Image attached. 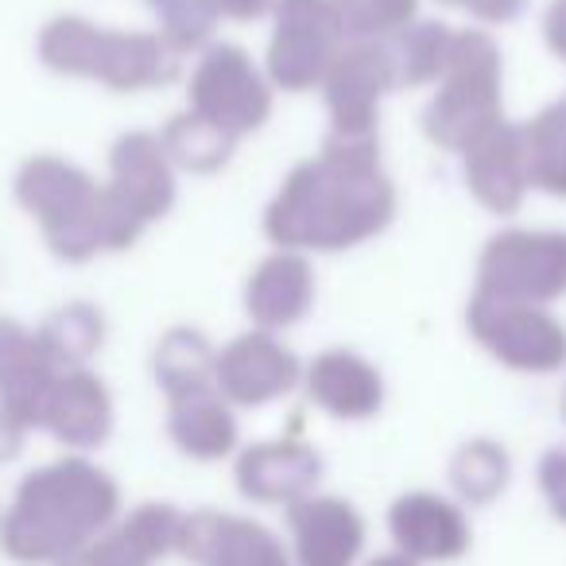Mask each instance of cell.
<instances>
[{
	"instance_id": "obj_1",
	"label": "cell",
	"mask_w": 566,
	"mask_h": 566,
	"mask_svg": "<svg viewBox=\"0 0 566 566\" xmlns=\"http://www.w3.org/2000/svg\"><path fill=\"white\" fill-rule=\"evenodd\" d=\"M396 218V182L380 144L326 136L323 151L287 171L264 210V237L292 252H346L385 233Z\"/></svg>"
},
{
	"instance_id": "obj_2",
	"label": "cell",
	"mask_w": 566,
	"mask_h": 566,
	"mask_svg": "<svg viewBox=\"0 0 566 566\" xmlns=\"http://www.w3.org/2000/svg\"><path fill=\"white\" fill-rule=\"evenodd\" d=\"M12 195L40 226L48 249L66 264H86L102 252L133 249L148 229L105 182L48 151L20 164Z\"/></svg>"
},
{
	"instance_id": "obj_3",
	"label": "cell",
	"mask_w": 566,
	"mask_h": 566,
	"mask_svg": "<svg viewBox=\"0 0 566 566\" xmlns=\"http://www.w3.org/2000/svg\"><path fill=\"white\" fill-rule=\"evenodd\" d=\"M35 55L51 74L102 82L113 94H140L179 78L182 55H175L159 32H117L86 17H55L43 24Z\"/></svg>"
},
{
	"instance_id": "obj_4",
	"label": "cell",
	"mask_w": 566,
	"mask_h": 566,
	"mask_svg": "<svg viewBox=\"0 0 566 566\" xmlns=\"http://www.w3.org/2000/svg\"><path fill=\"white\" fill-rule=\"evenodd\" d=\"M504 120V63L501 48L485 28H462L454 51L434 82L423 109V133L431 144L462 156L481 133Z\"/></svg>"
},
{
	"instance_id": "obj_5",
	"label": "cell",
	"mask_w": 566,
	"mask_h": 566,
	"mask_svg": "<svg viewBox=\"0 0 566 566\" xmlns=\"http://www.w3.org/2000/svg\"><path fill=\"white\" fill-rule=\"evenodd\" d=\"M342 48L346 28L334 0H275L264 74L283 94H311L323 86Z\"/></svg>"
},
{
	"instance_id": "obj_6",
	"label": "cell",
	"mask_w": 566,
	"mask_h": 566,
	"mask_svg": "<svg viewBox=\"0 0 566 566\" xmlns=\"http://www.w3.org/2000/svg\"><path fill=\"white\" fill-rule=\"evenodd\" d=\"M272 102L275 86L237 43H210L190 71L187 109L233 140L264 128V120L272 117Z\"/></svg>"
},
{
	"instance_id": "obj_7",
	"label": "cell",
	"mask_w": 566,
	"mask_h": 566,
	"mask_svg": "<svg viewBox=\"0 0 566 566\" xmlns=\"http://www.w3.org/2000/svg\"><path fill=\"white\" fill-rule=\"evenodd\" d=\"M481 295L551 307L566 295V229H501L478 256Z\"/></svg>"
},
{
	"instance_id": "obj_8",
	"label": "cell",
	"mask_w": 566,
	"mask_h": 566,
	"mask_svg": "<svg viewBox=\"0 0 566 566\" xmlns=\"http://www.w3.org/2000/svg\"><path fill=\"white\" fill-rule=\"evenodd\" d=\"M465 326L485 354L516 373H555L566 365V323L547 307L473 292Z\"/></svg>"
},
{
	"instance_id": "obj_9",
	"label": "cell",
	"mask_w": 566,
	"mask_h": 566,
	"mask_svg": "<svg viewBox=\"0 0 566 566\" xmlns=\"http://www.w3.org/2000/svg\"><path fill=\"white\" fill-rule=\"evenodd\" d=\"M400 86L396 51L388 40H346L323 78L331 136L373 140L380 120V102Z\"/></svg>"
},
{
	"instance_id": "obj_10",
	"label": "cell",
	"mask_w": 566,
	"mask_h": 566,
	"mask_svg": "<svg viewBox=\"0 0 566 566\" xmlns=\"http://www.w3.org/2000/svg\"><path fill=\"white\" fill-rule=\"evenodd\" d=\"M315 292V268H311L307 252L275 249L249 272L241 300L244 315L252 318V331L280 334L311 315Z\"/></svg>"
},
{
	"instance_id": "obj_11",
	"label": "cell",
	"mask_w": 566,
	"mask_h": 566,
	"mask_svg": "<svg viewBox=\"0 0 566 566\" xmlns=\"http://www.w3.org/2000/svg\"><path fill=\"white\" fill-rule=\"evenodd\" d=\"M300 380V357L280 334L244 331L218 349L213 385L241 403H264Z\"/></svg>"
},
{
	"instance_id": "obj_12",
	"label": "cell",
	"mask_w": 566,
	"mask_h": 566,
	"mask_svg": "<svg viewBox=\"0 0 566 566\" xmlns=\"http://www.w3.org/2000/svg\"><path fill=\"white\" fill-rule=\"evenodd\" d=\"M105 187L144 221L167 218L175 206V164L164 151L159 133H125L109 148V182Z\"/></svg>"
},
{
	"instance_id": "obj_13",
	"label": "cell",
	"mask_w": 566,
	"mask_h": 566,
	"mask_svg": "<svg viewBox=\"0 0 566 566\" xmlns=\"http://www.w3.org/2000/svg\"><path fill=\"white\" fill-rule=\"evenodd\" d=\"M462 175L470 195L485 206L489 213H516L524 206L527 190V159H524V136L520 125L501 120L489 133H481L470 148L462 151Z\"/></svg>"
},
{
	"instance_id": "obj_14",
	"label": "cell",
	"mask_w": 566,
	"mask_h": 566,
	"mask_svg": "<svg viewBox=\"0 0 566 566\" xmlns=\"http://www.w3.org/2000/svg\"><path fill=\"white\" fill-rule=\"evenodd\" d=\"M59 373L63 369L43 354L35 331L0 315V408L17 419H40Z\"/></svg>"
},
{
	"instance_id": "obj_15",
	"label": "cell",
	"mask_w": 566,
	"mask_h": 566,
	"mask_svg": "<svg viewBox=\"0 0 566 566\" xmlns=\"http://www.w3.org/2000/svg\"><path fill=\"white\" fill-rule=\"evenodd\" d=\"M307 388L326 411L346 419H361L369 411H377L380 396H385L380 373L361 354H354V349H326V354H318L307 369Z\"/></svg>"
},
{
	"instance_id": "obj_16",
	"label": "cell",
	"mask_w": 566,
	"mask_h": 566,
	"mask_svg": "<svg viewBox=\"0 0 566 566\" xmlns=\"http://www.w3.org/2000/svg\"><path fill=\"white\" fill-rule=\"evenodd\" d=\"M156 380L175 396H195V392H210L213 385V373H218V349L210 346L202 331L195 326H175L159 338L156 346Z\"/></svg>"
},
{
	"instance_id": "obj_17",
	"label": "cell",
	"mask_w": 566,
	"mask_h": 566,
	"mask_svg": "<svg viewBox=\"0 0 566 566\" xmlns=\"http://www.w3.org/2000/svg\"><path fill=\"white\" fill-rule=\"evenodd\" d=\"M35 342L59 369H86L105 342V315L94 303H66L35 326Z\"/></svg>"
},
{
	"instance_id": "obj_18",
	"label": "cell",
	"mask_w": 566,
	"mask_h": 566,
	"mask_svg": "<svg viewBox=\"0 0 566 566\" xmlns=\"http://www.w3.org/2000/svg\"><path fill=\"white\" fill-rule=\"evenodd\" d=\"M527 159V182L551 198H566V97L551 102L520 125Z\"/></svg>"
},
{
	"instance_id": "obj_19",
	"label": "cell",
	"mask_w": 566,
	"mask_h": 566,
	"mask_svg": "<svg viewBox=\"0 0 566 566\" xmlns=\"http://www.w3.org/2000/svg\"><path fill=\"white\" fill-rule=\"evenodd\" d=\"M40 419L63 427L71 434H102V427L109 423L105 385L90 369H63L55 377V385H51Z\"/></svg>"
},
{
	"instance_id": "obj_20",
	"label": "cell",
	"mask_w": 566,
	"mask_h": 566,
	"mask_svg": "<svg viewBox=\"0 0 566 566\" xmlns=\"http://www.w3.org/2000/svg\"><path fill=\"white\" fill-rule=\"evenodd\" d=\"M164 151L171 156L175 171H190V175H213L229 164L237 140L226 136L221 128H213L210 120H202L198 113H175L171 120L159 133Z\"/></svg>"
},
{
	"instance_id": "obj_21",
	"label": "cell",
	"mask_w": 566,
	"mask_h": 566,
	"mask_svg": "<svg viewBox=\"0 0 566 566\" xmlns=\"http://www.w3.org/2000/svg\"><path fill=\"white\" fill-rule=\"evenodd\" d=\"M454 28L439 20H416L403 35L392 40L400 86H434L442 78L454 51Z\"/></svg>"
},
{
	"instance_id": "obj_22",
	"label": "cell",
	"mask_w": 566,
	"mask_h": 566,
	"mask_svg": "<svg viewBox=\"0 0 566 566\" xmlns=\"http://www.w3.org/2000/svg\"><path fill=\"white\" fill-rule=\"evenodd\" d=\"M156 12V32L175 55L206 51L213 40V28L221 24L218 0H148Z\"/></svg>"
},
{
	"instance_id": "obj_23",
	"label": "cell",
	"mask_w": 566,
	"mask_h": 566,
	"mask_svg": "<svg viewBox=\"0 0 566 566\" xmlns=\"http://www.w3.org/2000/svg\"><path fill=\"white\" fill-rule=\"evenodd\" d=\"M346 40H388L419 20V0H334Z\"/></svg>"
},
{
	"instance_id": "obj_24",
	"label": "cell",
	"mask_w": 566,
	"mask_h": 566,
	"mask_svg": "<svg viewBox=\"0 0 566 566\" xmlns=\"http://www.w3.org/2000/svg\"><path fill=\"white\" fill-rule=\"evenodd\" d=\"M175 427L190 447H221L229 439V411L213 392L175 400Z\"/></svg>"
},
{
	"instance_id": "obj_25",
	"label": "cell",
	"mask_w": 566,
	"mask_h": 566,
	"mask_svg": "<svg viewBox=\"0 0 566 566\" xmlns=\"http://www.w3.org/2000/svg\"><path fill=\"white\" fill-rule=\"evenodd\" d=\"M447 9H458L465 17L481 20V24H509L524 12L527 0H439Z\"/></svg>"
},
{
	"instance_id": "obj_26",
	"label": "cell",
	"mask_w": 566,
	"mask_h": 566,
	"mask_svg": "<svg viewBox=\"0 0 566 566\" xmlns=\"http://www.w3.org/2000/svg\"><path fill=\"white\" fill-rule=\"evenodd\" d=\"M543 40H547L551 55L566 63V0H551L547 17H543Z\"/></svg>"
},
{
	"instance_id": "obj_27",
	"label": "cell",
	"mask_w": 566,
	"mask_h": 566,
	"mask_svg": "<svg viewBox=\"0 0 566 566\" xmlns=\"http://www.w3.org/2000/svg\"><path fill=\"white\" fill-rule=\"evenodd\" d=\"M272 9H275V0H218L221 20H241V24L272 17Z\"/></svg>"
}]
</instances>
